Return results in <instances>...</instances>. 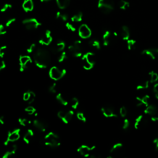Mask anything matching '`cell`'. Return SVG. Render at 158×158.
<instances>
[{
	"label": "cell",
	"mask_w": 158,
	"mask_h": 158,
	"mask_svg": "<svg viewBox=\"0 0 158 158\" xmlns=\"http://www.w3.org/2000/svg\"><path fill=\"white\" fill-rule=\"evenodd\" d=\"M69 104H70V107H72V108L74 109H77V107L79 105V101H78V98L74 97L70 99V103Z\"/></svg>",
	"instance_id": "37"
},
{
	"label": "cell",
	"mask_w": 158,
	"mask_h": 158,
	"mask_svg": "<svg viewBox=\"0 0 158 158\" xmlns=\"http://www.w3.org/2000/svg\"><path fill=\"white\" fill-rule=\"evenodd\" d=\"M82 61L83 67L85 70H90L93 67V66H94L93 64H92L91 62L88 61V60L84 54H83V56H82Z\"/></svg>",
	"instance_id": "28"
},
{
	"label": "cell",
	"mask_w": 158,
	"mask_h": 158,
	"mask_svg": "<svg viewBox=\"0 0 158 158\" xmlns=\"http://www.w3.org/2000/svg\"><path fill=\"white\" fill-rule=\"evenodd\" d=\"M69 53L74 57H80L83 56L82 41L76 40L68 47Z\"/></svg>",
	"instance_id": "4"
},
{
	"label": "cell",
	"mask_w": 158,
	"mask_h": 158,
	"mask_svg": "<svg viewBox=\"0 0 158 158\" xmlns=\"http://www.w3.org/2000/svg\"><path fill=\"white\" fill-rule=\"evenodd\" d=\"M141 54L149 57L150 59L154 60L158 56V48H151L143 50Z\"/></svg>",
	"instance_id": "16"
},
{
	"label": "cell",
	"mask_w": 158,
	"mask_h": 158,
	"mask_svg": "<svg viewBox=\"0 0 158 158\" xmlns=\"http://www.w3.org/2000/svg\"><path fill=\"white\" fill-rule=\"evenodd\" d=\"M18 122L20 125L23 127H27L31 124V121L27 118H19Z\"/></svg>",
	"instance_id": "38"
},
{
	"label": "cell",
	"mask_w": 158,
	"mask_h": 158,
	"mask_svg": "<svg viewBox=\"0 0 158 158\" xmlns=\"http://www.w3.org/2000/svg\"><path fill=\"white\" fill-rule=\"evenodd\" d=\"M16 19L14 18V17H12L9 19L8 20L6 21V27H9L11 26H12L14 23L16 22Z\"/></svg>",
	"instance_id": "47"
},
{
	"label": "cell",
	"mask_w": 158,
	"mask_h": 158,
	"mask_svg": "<svg viewBox=\"0 0 158 158\" xmlns=\"http://www.w3.org/2000/svg\"><path fill=\"white\" fill-rule=\"evenodd\" d=\"M146 119H145L143 115H139L134 121V128L136 130H138L141 126H143L145 124H146Z\"/></svg>",
	"instance_id": "21"
},
{
	"label": "cell",
	"mask_w": 158,
	"mask_h": 158,
	"mask_svg": "<svg viewBox=\"0 0 158 158\" xmlns=\"http://www.w3.org/2000/svg\"><path fill=\"white\" fill-rule=\"evenodd\" d=\"M22 9L24 11L31 12L34 9V3L33 0H24L22 3Z\"/></svg>",
	"instance_id": "22"
},
{
	"label": "cell",
	"mask_w": 158,
	"mask_h": 158,
	"mask_svg": "<svg viewBox=\"0 0 158 158\" xmlns=\"http://www.w3.org/2000/svg\"><path fill=\"white\" fill-rule=\"evenodd\" d=\"M89 45L90 46L94 48L95 49H99L101 48V44H100V42L95 39H92L89 41Z\"/></svg>",
	"instance_id": "35"
},
{
	"label": "cell",
	"mask_w": 158,
	"mask_h": 158,
	"mask_svg": "<svg viewBox=\"0 0 158 158\" xmlns=\"http://www.w3.org/2000/svg\"><path fill=\"white\" fill-rule=\"evenodd\" d=\"M7 50H8V48L6 46H2L0 47V58H3L7 52Z\"/></svg>",
	"instance_id": "46"
},
{
	"label": "cell",
	"mask_w": 158,
	"mask_h": 158,
	"mask_svg": "<svg viewBox=\"0 0 158 158\" xmlns=\"http://www.w3.org/2000/svg\"><path fill=\"white\" fill-rule=\"evenodd\" d=\"M149 83H150V82L149 80H143L137 86H136V90H146L149 87Z\"/></svg>",
	"instance_id": "29"
},
{
	"label": "cell",
	"mask_w": 158,
	"mask_h": 158,
	"mask_svg": "<svg viewBox=\"0 0 158 158\" xmlns=\"http://www.w3.org/2000/svg\"><path fill=\"white\" fill-rule=\"evenodd\" d=\"M56 18L62 20V22H67L69 19V16L66 13H62L61 11H57L56 14Z\"/></svg>",
	"instance_id": "33"
},
{
	"label": "cell",
	"mask_w": 158,
	"mask_h": 158,
	"mask_svg": "<svg viewBox=\"0 0 158 158\" xmlns=\"http://www.w3.org/2000/svg\"><path fill=\"white\" fill-rule=\"evenodd\" d=\"M101 112L103 116L107 118L117 117V114L112 107L110 106H104L102 107Z\"/></svg>",
	"instance_id": "15"
},
{
	"label": "cell",
	"mask_w": 158,
	"mask_h": 158,
	"mask_svg": "<svg viewBox=\"0 0 158 158\" xmlns=\"http://www.w3.org/2000/svg\"><path fill=\"white\" fill-rule=\"evenodd\" d=\"M7 31L4 26L2 24H0V37H1L3 35H4L6 33Z\"/></svg>",
	"instance_id": "51"
},
{
	"label": "cell",
	"mask_w": 158,
	"mask_h": 158,
	"mask_svg": "<svg viewBox=\"0 0 158 158\" xmlns=\"http://www.w3.org/2000/svg\"><path fill=\"white\" fill-rule=\"evenodd\" d=\"M66 27L67 28V29H68L69 30H70L71 32H74L76 31V28H75V27L72 24H71L70 22H67L66 23Z\"/></svg>",
	"instance_id": "48"
},
{
	"label": "cell",
	"mask_w": 158,
	"mask_h": 158,
	"mask_svg": "<svg viewBox=\"0 0 158 158\" xmlns=\"http://www.w3.org/2000/svg\"><path fill=\"white\" fill-rule=\"evenodd\" d=\"M12 8V4H9V3H6L4 5H3V6L0 9V12H5L6 11H9V9H11Z\"/></svg>",
	"instance_id": "42"
},
{
	"label": "cell",
	"mask_w": 158,
	"mask_h": 158,
	"mask_svg": "<svg viewBox=\"0 0 158 158\" xmlns=\"http://www.w3.org/2000/svg\"><path fill=\"white\" fill-rule=\"evenodd\" d=\"M130 127V121L128 119H125L123 121V124H122V128L124 130H127V129Z\"/></svg>",
	"instance_id": "49"
},
{
	"label": "cell",
	"mask_w": 158,
	"mask_h": 158,
	"mask_svg": "<svg viewBox=\"0 0 158 158\" xmlns=\"http://www.w3.org/2000/svg\"><path fill=\"white\" fill-rule=\"evenodd\" d=\"M48 91L49 93H52V94H55L57 93V85L56 83H53L49 85L48 88Z\"/></svg>",
	"instance_id": "43"
},
{
	"label": "cell",
	"mask_w": 158,
	"mask_h": 158,
	"mask_svg": "<svg viewBox=\"0 0 158 158\" xmlns=\"http://www.w3.org/2000/svg\"><path fill=\"white\" fill-rule=\"evenodd\" d=\"M66 48L65 42L62 40L57 41L55 44L53 45L50 47V51L53 54L60 53L63 51L64 49Z\"/></svg>",
	"instance_id": "14"
},
{
	"label": "cell",
	"mask_w": 158,
	"mask_h": 158,
	"mask_svg": "<svg viewBox=\"0 0 158 158\" xmlns=\"http://www.w3.org/2000/svg\"><path fill=\"white\" fill-rule=\"evenodd\" d=\"M22 24L26 29L28 30H33L37 29L41 25L39 21L35 18H28L23 20Z\"/></svg>",
	"instance_id": "7"
},
{
	"label": "cell",
	"mask_w": 158,
	"mask_h": 158,
	"mask_svg": "<svg viewBox=\"0 0 158 158\" xmlns=\"http://www.w3.org/2000/svg\"><path fill=\"white\" fill-rule=\"evenodd\" d=\"M25 111L28 114V115H33L36 113V109L33 106H28L27 107H25Z\"/></svg>",
	"instance_id": "40"
},
{
	"label": "cell",
	"mask_w": 158,
	"mask_h": 158,
	"mask_svg": "<svg viewBox=\"0 0 158 158\" xmlns=\"http://www.w3.org/2000/svg\"><path fill=\"white\" fill-rule=\"evenodd\" d=\"M36 98L35 93L31 90H28L25 91L23 95V99L25 102H27L28 104H32Z\"/></svg>",
	"instance_id": "19"
},
{
	"label": "cell",
	"mask_w": 158,
	"mask_h": 158,
	"mask_svg": "<svg viewBox=\"0 0 158 158\" xmlns=\"http://www.w3.org/2000/svg\"><path fill=\"white\" fill-rule=\"evenodd\" d=\"M148 76L150 83H156L158 81V74L156 72L150 71L148 73Z\"/></svg>",
	"instance_id": "30"
},
{
	"label": "cell",
	"mask_w": 158,
	"mask_h": 158,
	"mask_svg": "<svg viewBox=\"0 0 158 158\" xmlns=\"http://www.w3.org/2000/svg\"><path fill=\"white\" fill-rule=\"evenodd\" d=\"M6 67V62L3 60H0V72H1L3 70H4Z\"/></svg>",
	"instance_id": "52"
},
{
	"label": "cell",
	"mask_w": 158,
	"mask_h": 158,
	"mask_svg": "<svg viewBox=\"0 0 158 158\" xmlns=\"http://www.w3.org/2000/svg\"><path fill=\"white\" fill-rule=\"evenodd\" d=\"M17 150V146L15 144L11 145L3 155V158H9L16 154Z\"/></svg>",
	"instance_id": "24"
},
{
	"label": "cell",
	"mask_w": 158,
	"mask_h": 158,
	"mask_svg": "<svg viewBox=\"0 0 158 158\" xmlns=\"http://www.w3.org/2000/svg\"><path fill=\"white\" fill-rule=\"evenodd\" d=\"M67 59V53L66 51H62L59 53V55L58 56V58H57V61L59 63L63 62L64 61H66Z\"/></svg>",
	"instance_id": "39"
},
{
	"label": "cell",
	"mask_w": 158,
	"mask_h": 158,
	"mask_svg": "<svg viewBox=\"0 0 158 158\" xmlns=\"http://www.w3.org/2000/svg\"><path fill=\"white\" fill-rule=\"evenodd\" d=\"M115 7L114 0H99L98 8L105 14H110L113 11Z\"/></svg>",
	"instance_id": "3"
},
{
	"label": "cell",
	"mask_w": 158,
	"mask_h": 158,
	"mask_svg": "<svg viewBox=\"0 0 158 158\" xmlns=\"http://www.w3.org/2000/svg\"><path fill=\"white\" fill-rule=\"evenodd\" d=\"M153 144L155 146L156 149L157 150L158 149V134L156 135V136L153 140Z\"/></svg>",
	"instance_id": "53"
},
{
	"label": "cell",
	"mask_w": 158,
	"mask_h": 158,
	"mask_svg": "<svg viewBox=\"0 0 158 158\" xmlns=\"http://www.w3.org/2000/svg\"><path fill=\"white\" fill-rule=\"evenodd\" d=\"M126 42H127V47L128 50L131 51V50L135 48L136 44V41L135 40L130 38L129 40H127Z\"/></svg>",
	"instance_id": "36"
},
{
	"label": "cell",
	"mask_w": 158,
	"mask_h": 158,
	"mask_svg": "<svg viewBox=\"0 0 158 158\" xmlns=\"http://www.w3.org/2000/svg\"><path fill=\"white\" fill-rule=\"evenodd\" d=\"M112 34L109 30H106L103 35V45L107 46L109 44L112 39Z\"/></svg>",
	"instance_id": "25"
},
{
	"label": "cell",
	"mask_w": 158,
	"mask_h": 158,
	"mask_svg": "<svg viewBox=\"0 0 158 158\" xmlns=\"http://www.w3.org/2000/svg\"><path fill=\"white\" fill-rule=\"evenodd\" d=\"M51 1V0H40V1L41 3H47V2H49Z\"/></svg>",
	"instance_id": "56"
},
{
	"label": "cell",
	"mask_w": 158,
	"mask_h": 158,
	"mask_svg": "<svg viewBox=\"0 0 158 158\" xmlns=\"http://www.w3.org/2000/svg\"><path fill=\"white\" fill-rule=\"evenodd\" d=\"M153 90V93H154V96L156 97V99H158V83H154Z\"/></svg>",
	"instance_id": "50"
},
{
	"label": "cell",
	"mask_w": 158,
	"mask_h": 158,
	"mask_svg": "<svg viewBox=\"0 0 158 158\" xmlns=\"http://www.w3.org/2000/svg\"><path fill=\"white\" fill-rule=\"evenodd\" d=\"M45 145L50 148H57L61 145L60 138L58 135L53 132H49L44 138Z\"/></svg>",
	"instance_id": "2"
},
{
	"label": "cell",
	"mask_w": 158,
	"mask_h": 158,
	"mask_svg": "<svg viewBox=\"0 0 158 158\" xmlns=\"http://www.w3.org/2000/svg\"><path fill=\"white\" fill-rule=\"evenodd\" d=\"M57 117H58L64 124H69L74 117V112L72 110H69L67 111H59L57 112Z\"/></svg>",
	"instance_id": "10"
},
{
	"label": "cell",
	"mask_w": 158,
	"mask_h": 158,
	"mask_svg": "<svg viewBox=\"0 0 158 158\" xmlns=\"http://www.w3.org/2000/svg\"><path fill=\"white\" fill-rule=\"evenodd\" d=\"M120 33L121 38H122L123 40L127 41L130 38V29H129V28L126 25H124L121 27Z\"/></svg>",
	"instance_id": "20"
},
{
	"label": "cell",
	"mask_w": 158,
	"mask_h": 158,
	"mask_svg": "<svg viewBox=\"0 0 158 158\" xmlns=\"http://www.w3.org/2000/svg\"><path fill=\"white\" fill-rule=\"evenodd\" d=\"M37 48V45H36V44L32 43L27 48V52L28 54H32V53L33 54Z\"/></svg>",
	"instance_id": "44"
},
{
	"label": "cell",
	"mask_w": 158,
	"mask_h": 158,
	"mask_svg": "<svg viewBox=\"0 0 158 158\" xmlns=\"http://www.w3.org/2000/svg\"><path fill=\"white\" fill-rule=\"evenodd\" d=\"M95 146H88L86 145H82L79 146L77 149V152L82 156L88 157L94 153L95 149Z\"/></svg>",
	"instance_id": "9"
},
{
	"label": "cell",
	"mask_w": 158,
	"mask_h": 158,
	"mask_svg": "<svg viewBox=\"0 0 158 158\" xmlns=\"http://www.w3.org/2000/svg\"><path fill=\"white\" fill-rule=\"evenodd\" d=\"M34 136V133L32 129H28L23 136V140L26 144H29Z\"/></svg>",
	"instance_id": "26"
},
{
	"label": "cell",
	"mask_w": 158,
	"mask_h": 158,
	"mask_svg": "<svg viewBox=\"0 0 158 158\" xmlns=\"http://www.w3.org/2000/svg\"><path fill=\"white\" fill-rule=\"evenodd\" d=\"M151 120L153 122H158V112L156 113L154 115H153V116H151Z\"/></svg>",
	"instance_id": "54"
},
{
	"label": "cell",
	"mask_w": 158,
	"mask_h": 158,
	"mask_svg": "<svg viewBox=\"0 0 158 158\" xmlns=\"http://www.w3.org/2000/svg\"><path fill=\"white\" fill-rule=\"evenodd\" d=\"M20 137V129L15 128L9 132L6 140L4 142L5 146H8L9 143H14L17 141Z\"/></svg>",
	"instance_id": "6"
},
{
	"label": "cell",
	"mask_w": 158,
	"mask_h": 158,
	"mask_svg": "<svg viewBox=\"0 0 158 158\" xmlns=\"http://www.w3.org/2000/svg\"><path fill=\"white\" fill-rule=\"evenodd\" d=\"M32 63V59L29 56L22 55L19 57V64L20 70L24 72L25 70L30 64Z\"/></svg>",
	"instance_id": "11"
},
{
	"label": "cell",
	"mask_w": 158,
	"mask_h": 158,
	"mask_svg": "<svg viewBox=\"0 0 158 158\" xmlns=\"http://www.w3.org/2000/svg\"><path fill=\"white\" fill-rule=\"evenodd\" d=\"M56 98L57 99V101L64 106H66L69 104V102L67 101V99L64 98V96L60 93H57L56 95Z\"/></svg>",
	"instance_id": "31"
},
{
	"label": "cell",
	"mask_w": 158,
	"mask_h": 158,
	"mask_svg": "<svg viewBox=\"0 0 158 158\" xmlns=\"http://www.w3.org/2000/svg\"><path fill=\"white\" fill-rule=\"evenodd\" d=\"M53 41V37L51 32L50 30H47L39 40V43L43 46H48L51 45Z\"/></svg>",
	"instance_id": "13"
},
{
	"label": "cell",
	"mask_w": 158,
	"mask_h": 158,
	"mask_svg": "<svg viewBox=\"0 0 158 158\" xmlns=\"http://www.w3.org/2000/svg\"><path fill=\"white\" fill-rule=\"evenodd\" d=\"M124 145L121 143H117L114 144L109 151V155L108 157L114 158L120 156L123 153Z\"/></svg>",
	"instance_id": "8"
},
{
	"label": "cell",
	"mask_w": 158,
	"mask_h": 158,
	"mask_svg": "<svg viewBox=\"0 0 158 158\" xmlns=\"http://www.w3.org/2000/svg\"><path fill=\"white\" fill-rule=\"evenodd\" d=\"M33 125L37 130H38L40 132H46L48 127L47 124L45 121L38 119H35L33 121Z\"/></svg>",
	"instance_id": "17"
},
{
	"label": "cell",
	"mask_w": 158,
	"mask_h": 158,
	"mask_svg": "<svg viewBox=\"0 0 158 158\" xmlns=\"http://www.w3.org/2000/svg\"><path fill=\"white\" fill-rule=\"evenodd\" d=\"M66 74V70L64 69H60L57 66H53L49 69V75L51 79L57 81L61 80Z\"/></svg>",
	"instance_id": "5"
},
{
	"label": "cell",
	"mask_w": 158,
	"mask_h": 158,
	"mask_svg": "<svg viewBox=\"0 0 158 158\" xmlns=\"http://www.w3.org/2000/svg\"><path fill=\"white\" fill-rule=\"evenodd\" d=\"M127 113H128V111H127V107L124 106H122L120 109H119V114H120V116L122 117H125L127 116Z\"/></svg>",
	"instance_id": "41"
},
{
	"label": "cell",
	"mask_w": 158,
	"mask_h": 158,
	"mask_svg": "<svg viewBox=\"0 0 158 158\" xmlns=\"http://www.w3.org/2000/svg\"><path fill=\"white\" fill-rule=\"evenodd\" d=\"M70 0H56L57 6L60 9H66L70 4Z\"/></svg>",
	"instance_id": "27"
},
{
	"label": "cell",
	"mask_w": 158,
	"mask_h": 158,
	"mask_svg": "<svg viewBox=\"0 0 158 158\" xmlns=\"http://www.w3.org/2000/svg\"><path fill=\"white\" fill-rule=\"evenodd\" d=\"M83 19V13L82 12H78L75 14L71 17V20L72 22H80Z\"/></svg>",
	"instance_id": "32"
},
{
	"label": "cell",
	"mask_w": 158,
	"mask_h": 158,
	"mask_svg": "<svg viewBox=\"0 0 158 158\" xmlns=\"http://www.w3.org/2000/svg\"><path fill=\"white\" fill-rule=\"evenodd\" d=\"M150 97L148 95H145L136 98V104L137 107H146L149 104Z\"/></svg>",
	"instance_id": "18"
},
{
	"label": "cell",
	"mask_w": 158,
	"mask_h": 158,
	"mask_svg": "<svg viewBox=\"0 0 158 158\" xmlns=\"http://www.w3.org/2000/svg\"><path fill=\"white\" fill-rule=\"evenodd\" d=\"M158 112L157 107L154 104H148L144 109V113L148 116H152Z\"/></svg>",
	"instance_id": "23"
},
{
	"label": "cell",
	"mask_w": 158,
	"mask_h": 158,
	"mask_svg": "<svg viewBox=\"0 0 158 158\" xmlns=\"http://www.w3.org/2000/svg\"><path fill=\"white\" fill-rule=\"evenodd\" d=\"M119 7L121 10H127L130 7V3L126 0H120L119 2Z\"/></svg>",
	"instance_id": "34"
},
{
	"label": "cell",
	"mask_w": 158,
	"mask_h": 158,
	"mask_svg": "<svg viewBox=\"0 0 158 158\" xmlns=\"http://www.w3.org/2000/svg\"><path fill=\"white\" fill-rule=\"evenodd\" d=\"M33 59L37 67L40 69L46 68L51 62V53L45 48L39 47L33 53Z\"/></svg>",
	"instance_id": "1"
},
{
	"label": "cell",
	"mask_w": 158,
	"mask_h": 158,
	"mask_svg": "<svg viewBox=\"0 0 158 158\" xmlns=\"http://www.w3.org/2000/svg\"><path fill=\"white\" fill-rule=\"evenodd\" d=\"M77 117L79 120L83 122H85L87 121V119H86L84 114L82 112H78L77 113Z\"/></svg>",
	"instance_id": "45"
},
{
	"label": "cell",
	"mask_w": 158,
	"mask_h": 158,
	"mask_svg": "<svg viewBox=\"0 0 158 158\" xmlns=\"http://www.w3.org/2000/svg\"><path fill=\"white\" fill-rule=\"evenodd\" d=\"M4 124V118L3 116H0V126Z\"/></svg>",
	"instance_id": "55"
},
{
	"label": "cell",
	"mask_w": 158,
	"mask_h": 158,
	"mask_svg": "<svg viewBox=\"0 0 158 158\" xmlns=\"http://www.w3.org/2000/svg\"><path fill=\"white\" fill-rule=\"evenodd\" d=\"M91 30L87 24H82L78 28V35L83 39H88L91 36Z\"/></svg>",
	"instance_id": "12"
}]
</instances>
